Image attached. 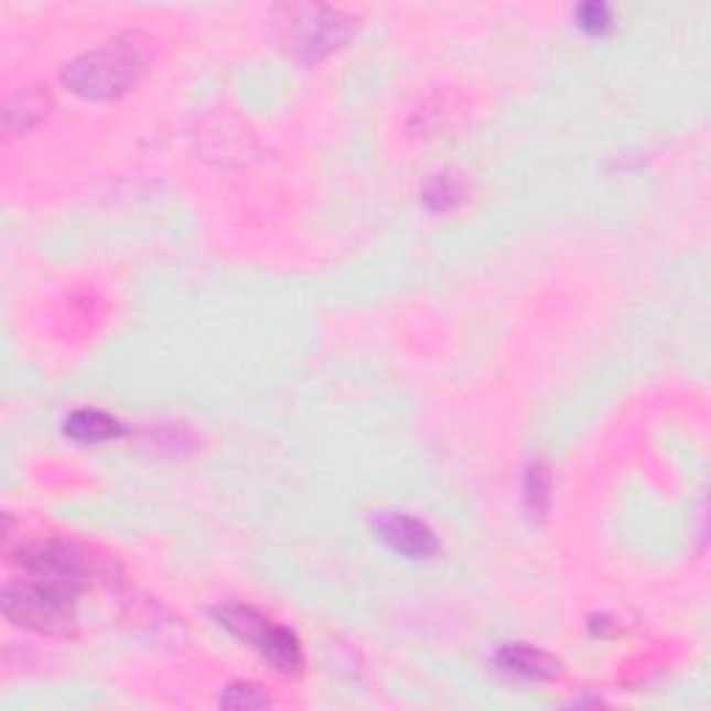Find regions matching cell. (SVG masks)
I'll list each match as a JSON object with an SVG mask.
<instances>
[{
  "label": "cell",
  "instance_id": "11",
  "mask_svg": "<svg viewBox=\"0 0 711 711\" xmlns=\"http://www.w3.org/2000/svg\"><path fill=\"white\" fill-rule=\"evenodd\" d=\"M220 705L223 709H265L270 705V698L256 683H234L220 698Z\"/></svg>",
  "mask_w": 711,
  "mask_h": 711
},
{
  "label": "cell",
  "instance_id": "13",
  "mask_svg": "<svg viewBox=\"0 0 711 711\" xmlns=\"http://www.w3.org/2000/svg\"><path fill=\"white\" fill-rule=\"evenodd\" d=\"M579 25L592 34H601L608 29V9L603 3H584L579 9Z\"/></svg>",
  "mask_w": 711,
  "mask_h": 711
},
{
  "label": "cell",
  "instance_id": "8",
  "mask_svg": "<svg viewBox=\"0 0 711 711\" xmlns=\"http://www.w3.org/2000/svg\"><path fill=\"white\" fill-rule=\"evenodd\" d=\"M497 665L506 672H517L526 678H553L559 676V661L542 650L526 648V645H509L497 654Z\"/></svg>",
  "mask_w": 711,
  "mask_h": 711
},
{
  "label": "cell",
  "instance_id": "10",
  "mask_svg": "<svg viewBox=\"0 0 711 711\" xmlns=\"http://www.w3.org/2000/svg\"><path fill=\"white\" fill-rule=\"evenodd\" d=\"M550 500V481L542 464H531L526 478V504L531 515H545Z\"/></svg>",
  "mask_w": 711,
  "mask_h": 711
},
{
  "label": "cell",
  "instance_id": "12",
  "mask_svg": "<svg viewBox=\"0 0 711 711\" xmlns=\"http://www.w3.org/2000/svg\"><path fill=\"white\" fill-rule=\"evenodd\" d=\"M425 197H429L431 206L451 208L453 203L459 201V190L451 179H445V175H437V179L429 184V190H425Z\"/></svg>",
  "mask_w": 711,
  "mask_h": 711
},
{
  "label": "cell",
  "instance_id": "1",
  "mask_svg": "<svg viewBox=\"0 0 711 711\" xmlns=\"http://www.w3.org/2000/svg\"><path fill=\"white\" fill-rule=\"evenodd\" d=\"M148 62H151V42L142 34H122L69 62L62 78L67 89L82 98H117L142 78Z\"/></svg>",
  "mask_w": 711,
  "mask_h": 711
},
{
  "label": "cell",
  "instance_id": "5",
  "mask_svg": "<svg viewBox=\"0 0 711 711\" xmlns=\"http://www.w3.org/2000/svg\"><path fill=\"white\" fill-rule=\"evenodd\" d=\"M378 537L398 553L411 556V559H425L437 550V537L425 523L409 515H384L376 523Z\"/></svg>",
  "mask_w": 711,
  "mask_h": 711
},
{
  "label": "cell",
  "instance_id": "3",
  "mask_svg": "<svg viewBox=\"0 0 711 711\" xmlns=\"http://www.w3.org/2000/svg\"><path fill=\"white\" fill-rule=\"evenodd\" d=\"M20 564L34 579L53 581L67 590L82 592L87 586L89 575L95 573L93 556L73 542L62 539H45V542H31L20 550Z\"/></svg>",
  "mask_w": 711,
  "mask_h": 711
},
{
  "label": "cell",
  "instance_id": "2",
  "mask_svg": "<svg viewBox=\"0 0 711 711\" xmlns=\"http://www.w3.org/2000/svg\"><path fill=\"white\" fill-rule=\"evenodd\" d=\"M78 595L82 592L29 575V581L9 584L3 590V614L23 628L42 631V634H67L76 623L73 608Z\"/></svg>",
  "mask_w": 711,
  "mask_h": 711
},
{
  "label": "cell",
  "instance_id": "6",
  "mask_svg": "<svg viewBox=\"0 0 711 711\" xmlns=\"http://www.w3.org/2000/svg\"><path fill=\"white\" fill-rule=\"evenodd\" d=\"M267 661H270L276 670L281 672H301L303 667V650L301 643H298V636L292 634L290 628H283V625L267 623V628L261 631V636L256 639L254 645Z\"/></svg>",
  "mask_w": 711,
  "mask_h": 711
},
{
  "label": "cell",
  "instance_id": "4",
  "mask_svg": "<svg viewBox=\"0 0 711 711\" xmlns=\"http://www.w3.org/2000/svg\"><path fill=\"white\" fill-rule=\"evenodd\" d=\"M298 47L306 58H317L351 34V20L331 9H312L298 20Z\"/></svg>",
  "mask_w": 711,
  "mask_h": 711
},
{
  "label": "cell",
  "instance_id": "9",
  "mask_svg": "<svg viewBox=\"0 0 711 711\" xmlns=\"http://www.w3.org/2000/svg\"><path fill=\"white\" fill-rule=\"evenodd\" d=\"M47 106H51V100L42 93L18 95V98L9 100L7 115H3V128H7V133L25 131V128H31L36 120H42L47 115Z\"/></svg>",
  "mask_w": 711,
  "mask_h": 711
},
{
  "label": "cell",
  "instance_id": "7",
  "mask_svg": "<svg viewBox=\"0 0 711 711\" xmlns=\"http://www.w3.org/2000/svg\"><path fill=\"white\" fill-rule=\"evenodd\" d=\"M67 437L78 442H106L122 434V425L111 414L98 409H78L64 422Z\"/></svg>",
  "mask_w": 711,
  "mask_h": 711
}]
</instances>
